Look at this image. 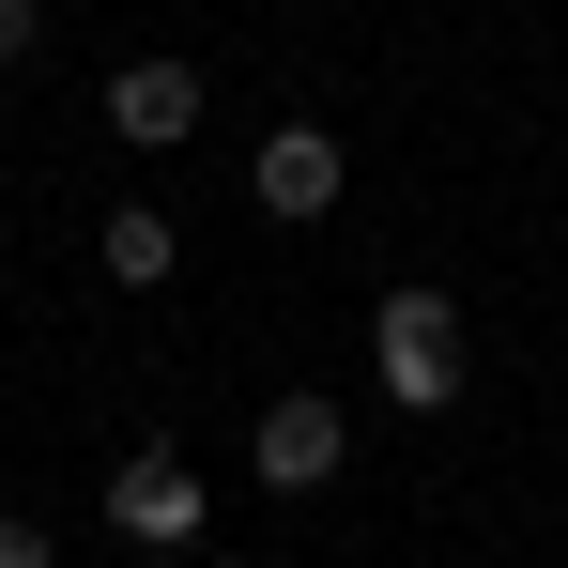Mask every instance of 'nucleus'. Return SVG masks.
<instances>
[{
	"instance_id": "obj_1",
	"label": "nucleus",
	"mask_w": 568,
	"mask_h": 568,
	"mask_svg": "<svg viewBox=\"0 0 568 568\" xmlns=\"http://www.w3.org/2000/svg\"><path fill=\"white\" fill-rule=\"evenodd\" d=\"M369 384L399 399V415H446V399H462V307L399 277V292L369 307Z\"/></svg>"
},
{
	"instance_id": "obj_2",
	"label": "nucleus",
	"mask_w": 568,
	"mask_h": 568,
	"mask_svg": "<svg viewBox=\"0 0 568 568\" xmlns=\"http://www.w3.org/2000/svg\"><path fill=\"white\" fill-rule=\"evenodd\" d=\"M338 462H354L338 399H307V384H292V399L246 415V476H262V491H338Z\"/></svg>"
},
{
	"instance_id": "obj_3",
	"label": "nucleus",
	"mask_w": 568,
	"mask_h": 568,
	"mask_svg": "<svg viewBox=\"0 0 568 568\" xmlns=\"http://www.w3.org/2000/svg\"><path fill=\"white\" fill-rule=\"evenodd\" d=\"M200 507H215V491H200L170 446H123V476H108V538H139V554H185V538H200Z\"/></svg>"
},
{
	"instance_id": "obj_4",
	"label": "nucleus",
	"mask_w": 568,
	"mask_h": 568,
	"mask_svg": "<svg viewBox=\"0 0 568 568\" xmlns=\"http://www.w3.org/2000/svg\"><path fill=\"white\" fill-rule=\"evenodd\" d=\"M338 185H354L338 123H277V139L246 154V200H262V215H292V231H307V215H338Z\"/></svg>"
},
{
	"instance_id": "obj_5",
	"label": "nucleus",
	"mask_w": 568,
	"mask_h": 568,
	"mask_svg": "<svg viewBox=\"0 0 568 568\" xmlns=\"http://www.w3.org/2000/svg\"><path fill=\"white\" fill-rule=\"evenodd\" d=\"M108 139H123V154H185L200 139V78L185 62H123V78H108Z\"/></svg>"
},
{
	"instance_id": "obj_6",
	"label": "nucleus",
	"mask_w": 568,
	"mask_h": 568,
	"mask_svg": "<svg viewBox=\"0 0 568 568\" xmlns=\"http://www.w3.org/2000/svg\"><path fill=\"white\" fill-rule=\"evenodd\" d=\"M93 262H108V292H170V262H185V231H170L154 200H123V215L93 231Z\"/></svg>"
},
{
	"instance_id": "obj_7",
	"label": "nucleus",
	"mask_w": 568,
	"mask_h": 568,
	"mask_svg": "<svg viewBox=\"0 0 568 568\" xmlns=\"http://www.w3.org/2000/svg\"><path fill=\"white\" fill-rule=\"evenodd\" d=\"M0 568H62V554H47V523H31V507H0Z\"/></svg>"
},
{
	"instance_id": "obj_8",
	"label": "nucleus",
	"mask_w": 568,
	"mask_h": 568,
	"mask_svg": "<svg viewBox=\"0 0 568 568\" xmlns=\"http://www.w3.org/2000/svg\"><path fill=\"white\" fill-rule=\"evenodd\" d=\"M31 31H47V16H31V0H0V78L31 62Z\"/></svg>"
}]
</instances>
